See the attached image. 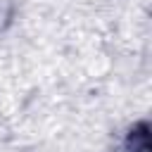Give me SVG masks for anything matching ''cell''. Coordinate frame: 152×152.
Wrapping results in <instances>:
<instances>
[{
	"instance_id": "6da1fadb",
	"label": "cell",
	"mask_w": 152,
	"mask_h": 152,
	"mask_svg": "<svg viewBox=\"0 0 152 152\" xmlns=\"http://www.w3.org/2000/svg\"><path fill=\"white\" fill-rule=\"evenodd\" d=\"M124 152H150V135H147L145 121H140L138 126L131 128V133L124 142Z\"/></svg>"
}]
</instances>
